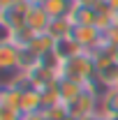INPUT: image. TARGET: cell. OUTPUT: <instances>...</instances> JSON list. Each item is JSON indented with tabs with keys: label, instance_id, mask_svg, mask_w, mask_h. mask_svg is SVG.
Returning a JSON list of instances; mask_svg holds the SVG:
<instances>
[{
	"label": "cell",
	"instance_id": "1",
	"mask_svg": "<svg viewBox=\"0 0 118 120\" xmlns=\"http://www.w3.org/2000/svg\"><path fill=\"white\" fill-rule=\"evenodd\" d=\"M60 79H72L81 86H88L90 81H95V58H93V53L83 51L74 58L65 60L60 65Z\"/></svg>",
	"mask_w": 118,
	"mask_h": 120
},
{
	"label": "cell",
	"instance_id": "2",
	"mask_svg": "<svg viewBox=\"0 0 118 120\" xmlns=\"http://www.w3.org/2000/svg\"><path fill=\"white\" fill-rule=\"evenodd\" d=\"M21 60H23V46L14 44V42H0V69L5 74L19 72Z\"/></svg>",
	"mask_w": 118,
	"mask_h": 120
},
{
	"label": "cell",
	"instance_id": "3",
	"mask_svg": "<svg viewBox=\"0 0 118 120\" xmlns=\"http://www.w3.org/2000/svg\"><path fill=\"white\" fill-rule=\"evenodd\" d=\"M28 9L30 5L26 0H21V2H16L14 7H9V9H0V23H2V28H9V30H23L26 28V16H28Z\"/></svg>",
	"mask_w": 118,
	"mask_h": 120
},
{
	"label": "cell",
	"instance_id": "4",
	"mask_svg": "<svg viewBox=\"0 0 118 120\" xmlns=\"http://www.w3.org/2000/svg\"><path fill=\"white\" fill-rule=\"evenodd\" d=\"M72 37L81 44L83 51H95L104 42V30H100L97 26H74Z\"/></svg>",
	"mask_w": 118,
	"mask_h": 120
},
{
	"label": "cell",
	"instance_id": "5",
	"mask_svg": "<svg viewBox=\"0 0 118 120\" xmlns=\"http://www.w3.org/2000/svg\"><path fill=\"white\" fill-rule=\"evenodd\" d=\"M51 16L42 5H30L28 16H26V28H30L35 35H42V32H49V26H51Z\"/></svg>",
	"mask_w": 118,
	"mask_h": 120
},
{
	"label": "cell",
	"instance_id": "6",
	"mask_svg": "<svg viewBox=\"0 0 118 120\" xmlns=\"http://www.w3.org/2000/svg\"><path fill=\"white\" fill-rule=\"evenodd\" d=\"M53 53L60 58V62H65V60H70V58H74V56H79V53H83V49H81V44L70 35V37H60V39H56Z\"/></svg>",
	"mask_w": 118,
	"mask_h": 120
},
{
	"label": "cell",
	"instance_id": "7",
	"mask_svg": "<svg viewBox=\"0 0 118 120\" xmlns=\"http://www.w3.org/2000/svg\"><path fill=\"white\" fill-rule=\"evenodd\" d=\"M44 7L51 19H60V16H72L74 9L79 7V0H44Z\"/></svg>",
	"mask_w": 118,
	"mask_h": 120
},
{
	"label": "cell",
	"instance_id": "8",
	"mask_svg": "<svg viewBox=\"0 0 118 120\" xmlns=\"http://www.w3.org/2000/svg\"><path fill=\"white\" fill-rule=\"evenodd\" d=\"M86 90V86H81V83H76V81H72V79H60L58 81V92H60V104L70 106Z\"/></svg>",
	"mask_w": 118,
	"mask_h": 120
},
{
	"label": "cell",
	"instance_id": "9",
	"mask_svg": "<svg viewBox=\"0 0 118 120\" xmlns=\"http://www.w3.org/2000/svg\"><path fill=\"white\" fill-rule=\"evenodd\" d=\"M44 106H42V92L39 90H23L21 92V113L23 116H28V113H37V111H42Z\"/></svg>",
	"mask_w": 118,
	"mask_h": 120
},
{
	"label": "cell",
	"instance_id": "10",
	"mask_svg": "<svg viewBox=\"0 0 118 120\" xmlns=\"http://www.w3.org/2000/svg\"><path fill=\"white\" fill-rule=\"evenodd\" d=\"M97 19H100V12L95 7H86V5H79L72 14L74 26H97Z\"/></svg>",
	"mask_w": 118,
	"mask_h": 120
},
{
	"label": "cell",
	"instance_id": "11",
	"mask_svg": "<svg viewBox=\"0 0 118 120\" xmlns=\"http://www.w3.org/2000/svg\"><path fill=\"white\" fill-rule=\"evenodd\" d=\"M74 32V21L72 16H60V19H53L51 21V26H49V35L51 37H56V39H60V37H70Z\"/></svg>",
	"mask_w": 118,
	"mask_h": 120
},
{
	"label": "cell",
	"instance_id": "12",
	"mask_svg": "<svg viewBox=\"0 0 118 120\" xmlns=\"http://www.w3.org/2000/svg\"><path fill=\"white\" fill-rule=\"evenodd\" d=\"M42 113L46 116V120H67V118H70V109H67L65 104L49 106V109H44Z\"/></svg>",
	"mask_w": 118,
	"mask_h": 120
},
{
	"label": "cell",
	"instance_id": "13",
	"mask_svg": "<svg viewBox=\"0 0 118 120\" xmlns=\"http://www.w3.org/2000/svg\"><path fill=\"white\" fill-rule=\"evenodd\" d=\"M0 120H23V113L14 109H0Z\"/></svg>",
	"mask_w": 118,
	"mask_h": 120
},
{
	"label": "cell",
	"instance_id": "14",
	"mask_svg": "<svg viewBox=\"0 0 118 120\" xmlns=\"http://www.w3.org/2000/svg\"><path fill=\"white\" fill-rule=\"evenodd\" d=\"M104 37H106V42H109V44L118 46V19H116V23L106 30V32H104Z\"/></svg>",
	"mask_w": 118,
	"mask_h": 120
},
{
	"label": "cell",
	"instance_id": "15",
	"mask_svg": "<svg viewBox=\"0 0 118 120\" xmlns=\"http://www.w3.org/2000/svg\"><path fill=\"white\" fill-rule=\"evenodd\" d=\"M23 120H46V116L42 111H37V113H28V116H23Z\"/></svg>",
	"mask_w": 118,
	"mask_h": 120
},
{
	"label": "cell",
	"instance_id": "16",
	"mask_svg": "<svg viewBox=\"0 0 118 120\" xmlns=\"http://www.w3.org/2000/svg\"><path fill=\"white\" fill-rule=\"evenodd\" d=\"M16 2H21V0H0V9H9V7H14Z\"/></svg>",
	"mask_w": 118,
	"mask_h": 120
},
{
	"label": "cell",
	"instance_id": "17",
	"mask_svg": "<svg viewBox=\"0 0 118 120\" xmlns=\"http://www.w3.org/2000/svg\"><path fill=\"white\" fill-rule=\"evenodd\" d=\"M28 5H44V0H26Z\"/></svg>",
	"mask_w": 118,
	"mask_h": 120
},
{
	"label": "cell",
	"instance_id": "18",
	"mask_svg": "<svg viewBox=\"0 0 118 120\" xmlns=\"http://www.w3.org/2000/svg\"><path fill=\"white\" fill-rule=\"evenodd\" d=\"M88 120H106V118H102V116H93V118H88Z\"/></svg>",
	"mask_w": 118,
	"mask_h": 120
},
{
	"label": "cell",
	"instance_id": "19",
	"mask_svg": "<svg viewBox=\"0 0 118 120\" xmlns=\"http://www.w3.org/2000/svg\"><path fill=\"white\" fill-rule=\"evenodd\" d=\"M67 120H81V118H74V116H70V118H67Z\"/></svg>",
	"mask_w": 118,
	"mask_h": 120
},
{
	"label": "cell",
	"instance_id": "20",
	"mask_svg": "<svg viewBox=\"0 0 118 120\" xmlns=\"http://www.w3.org/2000/svg\"><path fill=\"white\" fill-rule=\"evenodd\" d=\"M116 62H118V46H116Z\"/></svg>",
	"mask_w": 118,
	"mask_h": 120
},
{
	"label": "cell",
	"instance_id": "21",
	"mask_svg": "<svg viewBox=\"0 0 118 120\" xmlns=\"http://www.w3.org/2000/svg\"><path fill=\"white\" fill-rule=\"evenodd\" d=\"M114 88H118V81H116V86H114Z\"/></svg>",
	"mask_w": 118,
	"mask_h": 120
}]
</instances>
